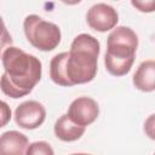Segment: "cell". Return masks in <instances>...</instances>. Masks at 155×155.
I'll list each match as a JSON object with an SVG mask.
<instances>
[{
  "label": "cell",
  "mask_w": 155,
  "mask_h": 155,
  "mask_svg": "<svg viewBox=\"0 0 155 155\" xmlns=\"http://www.w3.org/2000/svg\"><path fill=\"white\" fill-rule=\"evenodd\" d=\"M99 41L86 33L75 36L69 52L56 54L50 62V78L59 86L91 82L97 74Z\"/></svg>",
  "instance_id": "obj_1"
},
{
  "label": "cell",
  "mask_w": 155,
  "mask_h": 155,
  "mask_svg": "<svg viewBox=\"0 0 155 155\" xmlns=\"http://www.w3.org/2000/svg\"><path fill=\"white\" fill-rule=\"evenodd\" d=\"M4 73L0 88L4 94L17 99L29 94L41 79L42 64L38 57L16 46H8L1 56Z\"/></svg>",
  "instance_id": "obj_2"
},
{
  "label": "cell",
  "mask_w": 155,
  "mask_h": 155,
  "mask_svg": "<svg viewBox=\"0 0 155 155\" xmlns=\"http://www.w3.org/2000/svg\"><path fill=\"white\" fill-rule=\"evenodd\" d=\"M138 47V36L130 28L120 25L113 28L107 39V52L104 64L108 73L113 76L126 75L134 62Z\"/></svg>",
  "instance_id": "obj_3"
},
{
  "label": "cell",
  "mask_w": 155,
  "mask_h": 155,
  "mask_svg": "<svg viewBox=\"0 0 155 155\" xmlns=\"http://www.w3.org/2000/svg\"><path fill=\"white\" fill-rule=\"evenodd\" d=\"M23 30L29 44L42 52L54 50L62 39L59 27L38 15H29L24 18Z\"/></svg>",
  "instance_id": "obj_4"
},
{
  "label": "cell",
  "mask_w": 155,
  "mask_h": 155,
  "mask_svg": "<svg viewBox=\"0 0 155 155\" xmlns=\"http://www.w3.org/2000/svg\"><path fill=\"white\" fill-rule=\"evenodd\" d=\"M86 21L91 29L99 33H105L116 27L119 15L113 6L99 2L90 7L86 15Z\"/></svg>",
  "instance_id": "obj_5"
},
{
  "label": "cell",
  "mask_w": 155,
  "mask_h": 155,
  "mask_svg": "<svg viewBox=\"0 0 155 155\" xmlns=\"http://www.w3.org/2000/svg\"><path fill=\"white\" fill-rule=\"evenodd\" d=\"M46 117L45 107L38 101H25L15 110L16 124L24 130H35L41 126Z\"/></svg>",
  "instance_id": "obj_6"
},
{
  "label": "cell",
  "mask_w": 155,
  "mask_h": 155,
  "mask_svg": "<svg viewBox=\"0 0 155 155\" xmlns=\"http://www.w3.org/2000/svg\"><path fill=\"white\" fill-rule=\"evenodd\" d=\"M98 114V103L90 97H78L74 99L70 103L67 113L71 121L82 127H87L88 125L93 124L97 120Z\"/></svg>",
  "instance_id": "obj_7"
},
{
  "label": "cell",
  "mask_w": 155,
  "mask_h": 155,
  "mask_svg": "<svg viewBox=\"0 0 155 155\" xmlns=\"http://www.w3.org/2000/svg\"><path fill=\"white\" fill-rule=\"evenodd\" d=\"M29 140L25 134L18 131H6L0 136V155L25 154Z\"/></svg>",
  "instance_id": "obj_8"
},
{
  "label": "cell",
  "mask_w": 155,
  "mask_h": 155,
  "mask_svg": "<svg viewBox=\"0 0 155 155\" xmlns=\"http://www.w3.org/2000/svg\"><path fill=\"white\" fill-rule=\"evenodd\" d=\"M132 82L142 92H153L155 90V62L153 59L142 62L133 74Z\"/></svg>",
  "instance_id": "obj_9"
},
{
  "label": "cell",
  "mask_w": 155,
  "mask_h": 155,
  "mask_svg": "<svg viewBox=\"0 0 155 155\" xmlns=\"http://www.w3.org/2000/svg\"><path fill=\"white\" fill-rule=\"evenodd\" d=\"M86 127L76 125L69 119L67 114L62 115L54 124V136L62 142H75L80 139L85 133Z\"/></svg>",
  "instance_id": "obj_10"
},
{
  "label": "cell",
  "mask_w": 155,
  "mask_h": 155,
  "mask_svg": "<svg viewBox=\"0 0 155 155\" xmlns=\"http://www.w3.org/2000/svg\"><path fill=\"white\" fill-rule=\"evenodd\" d=\"M53 149L51 148V145L47 143V142H44V140H39V142H34L31 144H29L27 147V150H25V154L28 155H53Z\"/></svg>",
  "instance_id": "obj_11"
},
{
  "label": "cell",
  "mask_w": 155,
  "mask_h": 155,
  "mask_svg": "<svg viewBox=\"0 0 155 155\" xmlns=\"http://www.w3.org/2000/svg\"><path fill=\"white\" fill-rule=\"evenodd\" d=\"M12 42H13L12 38H11V35H10V33H8L7 28H6L2 18L0 17V58H1L2 53H4V51L8 46H11Z\"/></svg>",
  "instance_id": "obj_12"
},
{
  "label": "cell",
  "mask_w": 155,
  "mask_h": 155,
  "mask_svg": "<svg viewBox=\"0 0 155 155\" xmlns=\"http://www.w3.org/2000/svg\"><path fill=\"white\" fill-rule=\"evenodd\" d=\"M131 4L139 12L151 13L155 10V0H131Z\"/></svg>",
  "instance_id": "obj_13"
},
{
  "label": "cell",
  "mask_w": 155,
  "mask_h": 155,
  "mask_svg": "<svg viewBox=\"0 0 155 155\" xmlns=\"http://www.w3.org/2000/svg\"><path fill=\"white\" fill-rule=\"evenodd\" d=\"M11 116H12V113H11L10 105L6 102L0 101V128L5 127L10 122Z\"/></svg>",
  "instance_id": "obj_14"
},
{
  "label": "cell",
  "mask_w": 155,
  "mask_h": 155,
  "mask_svg": "<svg viewBox=\"0 0 155 155\" xmlns=\"http://www.w3.org/2000/svg\"><path fill=\"white\" fill-rule=\"evenodd\" d=\"M154 114H151L150 115V117L147 120V122L144 124V131L148 133V136L151 138V139H154V131H153V125H154Z\"/></svg>",
  "instance_id": "obj_15"
},
{
  "label": "cell",
  "mask_w": 155,
  "mask_h": 155,
  "mask_svg": "<svg viewBox=\"0 0 155 155\" xmlns=\"http://www.w3.org/2000/svg\"><path fill=\"white\" fill-rule=\"evenodd\" d=\"M63 4H65V5H78V4H80L81 2V0H61Z\"/></svg>",
  "instance_id": "obj_16"
}]
</instances>
